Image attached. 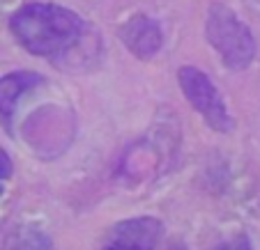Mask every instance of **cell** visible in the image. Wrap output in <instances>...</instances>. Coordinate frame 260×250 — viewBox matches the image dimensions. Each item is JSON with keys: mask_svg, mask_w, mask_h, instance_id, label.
Here are the masks:
<instances>
[{"mask_svg": "<svg viewBox=\"0 0 260 250\" xmlns=\"http://www.w3.org/2000/svg\"><path fill=\"white\" fill-rule=\"evenodd\" d=\"M42 83H44V76L35 71H12L0 78V124L7 133H12V119H14L21 97H25L30 90Z\"/></svg>", "mask_w": 260, "mask_h": 250, "instance_id": "obj_6", "label": "cell"}, {"mask_svg": "<svg viewBox=\"0 0 260 250\" xmlns=\"http://www.w3.org/2000/svg\"><path fill=\"white\" fill-rule=\"evenodd\" d=\"M168 250H184V248H182L180 243H173V245H171V248H168Z\"/></svg>", "mask_w": 260, "mask_h": 250, "instance_id": "obj_10", "label": "cell"}, {"mask_svg": "<svg viewBox=\"0 0 260 250\" xmlns=\"http://www.w3.org/2000/svg\"><path fill=\"white\" fill-rule=\"evenodd\" d=\"M10 30L28 53L58 62L76 51L88 28L69 7L55 3H28L12 14Z\"/></svg>", "mask_w": 260, "mask_h": 250, "instance_id": "obj_1", "label": "cell"}, {"mask_svg": "<svg viewBox=\"0 0 260 250\" xmlns=\"http://www.w3.org/2000/svg\"><path fill=\"white\" fill-rule=\"evenodd\" d=\"M7 250H51V243L40 232L25 230V232H19L16 239H10V248Z\"/></svg>", "mask_w": 260, "mask_h": 250, "instance_id": "obj_7", "label": "cell"}, {"mask_svg": "<svg viewBox=\"0 0 260 250\" xmlns=\"http://www.w3.org/2000/svg\"><path fill=\"white\" fill-rule=\"evenodd\" d=\"M216 250H253V248H251V241L246 236H235V239L221 243Z\"/></svg>", "mask_w": 260, "mask_h": 250, "instance_id": "obj_9", "label": "cell"}, {"mask_svg": "<svg viewBox=\"0 0 260 250\" xmlns=\"http://www.w3.org/2000/svg\"><path fill=\"white\" fill-rule=\"evenodd\" d=\"M205 37L212 49L221 55V62L228 69H246L255 58V41L249 25L226 5H214L207 12Z\"/></svg>", "mask_w": 260, "mask_h": 250, "instance_id": "obj_2", "label": "cell"}, {"mask_svg": "<svg viewBox=\"0 0 260 250\" xmlns=\"http://www.w3.org/2000/svg\"><path fill=\"white\" fill-rule=\"evenodd\" d=\"M164 234L159 218L136 216L111 227L99 250H157Z\"/></svg>", "mask_w": 260, "mask_h": 250, "instance_id": "obj_4", "label": "cell"}, {"mask_svg": "<svg viewBox=\"0 0 260 250\" xmlns=\"http://www.w3.org/2000/svg\"><path fill=\"white\" fill-rule=\"evenodd\" d=\"M177 83H180L182 94L187 97V101L198 110L203 119L210 124L214 131L228 133L233 127L228 106L216 90V85L210 80V76L203 74L196 67H182L177 71Z\"/></svg>", "mask_w": 260, "mask_h": 250, "instance_id": "obj_3", "label": "cell"}, {"mask_svg": "<svg viewBox=\"0 0 260 250\" xmlns=\"http://www.w3.org/2000/svg\"><path fill=\"white\" fill-rule=\"evenodd\" d=\"M120 39L124 41V46H127L138 60H150L161 49L164 34L154 19H150V16H145V14H136L122 25Z\"/></svg>", "mask_w": 260, "mask_h": 250, "instance_id": "obj_5", "label": "cell"}, {"mask_svg": "<svg viewBox=\"0 0 260 250\" xmlns=\"http://www.w3.org/2000/svg\"><path fill=\"white\" fill-rule=\"evenodd\" d=\"M12 170H14V165H12L10 156L5 154V149L0 147V197H3V191H5V182L12 177Z\"/></svg>", "mask_w": 260, "mask_h": 250, "instance_id": "obj_8", "label": "cell"}]
</instances>
